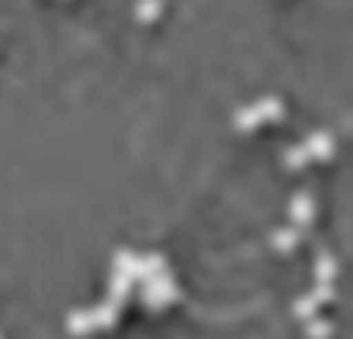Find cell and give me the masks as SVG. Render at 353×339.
<instances>
[{"label": "cell", "mask_w": 353, "mask_h": 339, "mask_svg": "<svg viewBox=\"0 0 353 339\" xmlns=\"http://www.w3.org/2000/svg\"><path fill=\"white\" fill-rule=\"evenodd\" d=\"M325 152H329V135H322V132H319V135H312L301 149H294L291 163H305L308 156H325Z\"/></svg>", "instance_id": "cell-2"}, {"label": "cell", "mask_w": 353, "mask_h": 339, "mask_svg": "<svg viewBox=\"0 0 353 339\" xmlns=\"http://www.w3.org/2000/svg\"><path fill=\"white\" fill-rule=\"evenodd\" d=\"M281 114H284L281 101L267 97V101H260L256 107H250V111H239V114H236V125H239V128H253L256 121H263V118H281Z\"/></svg>", "instance_id": "cell-1"}]
</instances>
